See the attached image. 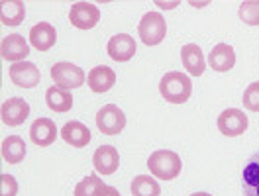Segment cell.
Masks as SVG:
<instances>
[{
    "label": "cell",
    "mask_w": 259,
    "mask_h": 196,
    "mask_svg": "<svg viewBox=\"0 0 259 196\" xmlns=\"http://www.w3.org/2000/svg\"><path fill=\"white\" fill-rule=\"evenodd\" d=\"M147 169L149 173L159 180H175L181 175L183 161L175 151L171 149H157L149 155L147 159Z\"/></svg>",
    "instance_id": "2"
},
{
    "label": "cell",
    "mask_w": 259,
    "mask_h": 196,
    "mask_svg": "<svg viewBox=\"0 0 259 196\" xmlns=\"http://www.w3.org/2000/svg\"><path fill=\"white\" fill-rule=\"evenodd\" d=\"M102 196H120V192H118V188H114V186H110V184H106V188H104Z\"/></svg>",
    "instance_id": "28"
},
{
    "label": "cell",
    "mask_w": 259,
    "mask_h": 196,
    "mask_svg": "<svg viewBox=\"0 0 259 196\" xmlns=\"http://www.w3.org/2000/svg\"><path fill=\"white\" fill-rule=\"evenodd\" d=\"M243 106L249 112H259V82H251L243 92Z\"/></svg>",
    "instance_id": "26"
},
{
    "label": "cell",
    "mask_w": 259,
    "mask_h": 196,
    "mask_svg": "<svg viewBox=\"0 0 259 196\" xmlns=\"http://www.w3.org/2000/svg\"><path fill=\"white\" fill-rule=\"evenodd\" d=\"M57 41V32L49 22H39L30 30V43L37 51H48L55 45Z\"/></svg>",
    "instance_id": "15"
},
{
    "label": "cell",
    "mask_w": 259,
    "mask_h": 196,
    "mask_svg": "<svg viewBox=\"0 0 259 196\" xmlns=\"http://www.w3.org/2000/svg\"><path fill=\"white\" fill-rule=\"evenodd\" d=\"M10 73V81L14 82L20 88H33L37 86V82L41 79L37 67L30 63V61H20V63H14V65L8 69Z\"/></svg>",
    "instance_id": "10"
},
{
    "label": "cell",
    "mask_w": 259,
    "mask_h": 196,
    "mask_svg": "<svg viewBox=\"0 0 259 196\" xmlns=\"http://www.w3.org/2000/svg\"><path fill=\"white\" fill-rule=\"evenodd\" d=\"M26 18V4L24 2H2V10H0V20L4 26H18L22 24Z\"/></svg>",
    "instance_id": "22"
},
{
    "label": "cell",
    "mask_w": 259,
    "mask_h": 196,
    "mask_svg": "<svg viewBox=\"0 0 259 196\" xmlns=\"http://www.w3.org/2000/svg\"><path fill=\"white\" fill-rule=\"evenodd\" d=\"M51 79L57 86H61L65 90H73V88H79L84 84L87 77H84V71L81 67L73 65V63H55L51 67Z\"/></svg>",
    "instance_id": "4"
},
{
    "label": "cell",
    "mask_w": 259,
    "mask_h": 196,
    "mask_svg": "<svg viewBox=\"0 0 259 196\" xmlns=\"http://www.w3.org/2000/svg\"><path fill=\"white\" fill-rule=\"evenodd\" d=\"M69 20L79 30H91L100 20V10L93 2H75L69 10Z\"/></svg>",
    "instance_id": "6"
},
{
    "label": "cell",
    "mask_w": 259,
    "mask_h": 196,
    "mask_svg": "<svg viewBox=\"0 0 259 196\" xmlns=\"http://www.w3.org/2000/svg\"><path fill=\"white\" fill-rule=\"evenodd\" d=\"M93 165L100 175H112L116 173L118 165H120V155L118 149L112 145H100L93 155Z\"/></svg>",
    "instance_id": "13"
},
{
    "label": "cell",
    "mask_w": 259,
    "mask_h": 196,
    "mask_svg": "<svg viewBox=\"0 0 259 196\" xmlns=\"http://www.w3.org/2000/svg\"><path fill=\"white\" fill-rule=\"evenodd\" d=\"M208 65L212 67V71H218V73H226L230 69H234V65H236V51H234V47L228 45V43L214 45V49L208 55Z\"/></svg>",
    "instance_id": "14"
},
{
    "label": "cell",
    "mask_w": 259,
    "mask_h": 196,
    "mask_svg": "<svg viewBox=\"0 0 259 196\" xmlns=\"http://www.w3.org/2000/svg\"><path fill=\"white\" fill-rule=\"evenodd\" d=\"M106 188V182L100 180L97 175H89L75 186V196H102Z\"/></svg>",
    "instance_id": "24"
},
{
    "label": "cell",
    "mask_w": 259,
    "mask_h": 196,
    "mask_svg": "<svg viewBox=\"0 0 259 196\" xmlns=\"http://www.w3.org/2000/svg\"><path fill=\"white\" fill-rule=\"evenodd\" d=\"M138 33L146 45H159L167 33L165 18L159 12H147L146 16L142 18V22L138 24Z\"/></svg>",
    "instance_id": "3"
},
{
    "label": "cell",
    "mask_w": 259,
    "mask_h": 196,
    "mask_svg": "<svg viewBox=\"0 0 259 196\" xmlns=\"http://www.w3.org/2000/svg\"><path fill=\"white\" fill-rule=\"evenodd\" d=\"M242 184L245 196H259V151L253 153L243 167Z\"/></svg>",
    "instance_id": "19"
},
{
    "label": "cell",
    "mask_w": 259,
    "mask_h": 196,
    "mask_svg": "<svg viewBox=\"0 0 259 196\" xmlns=\"http://www.w3.org/2000/svg\"><path fill=\"white\" fill-rule=\"evenodd\" d=\"M46 102H48L49 110L53 112H69L73 108V96L71 90H65L61 86H49L46 92Z\"/></svg>",
    "instance_id": "21"
},
{
    "label": "cell",
    "mask_w": 259,
    "mask_h": 196,
    "mask_svg": "<svg viewBox=\"0 0 259 196\" xmlns=\"http://www.w3.org/2000/svg\"><path fill=\"white\" fill-rule=\"evenodd\" d=\"M218 130L228 137L242 135L247 130V116L238 108H228L218 116Z\"/></svg>",
    "instance_id": "9"
},
{
    "label": "cell",
    "mask_w": 259,
    "mask_h": 196,
    "mask_svg": "<svg viewBox=\"0 0 259 196\" xmlns=\"http://www.w3.org/2000/svg\"><path fill=\"white\" fill-rule=\"evenodd\" d=\"M0 53L4 61H12V63H20L30 55V45L24 39V35L20 33H10L6 37H2L0 43Z\"/></svg>",
    "instance_id": "8"
},
{
    "label": "cell",
    "mask_w": 259,
    "mask_h": 196,
    "mask_svg": "<svg viewBox=\"0 0 259 196\" xmlns=\"http://www.w3.org/2000/svg\"><path fill=\"white\" fill-rule=\"evenodd\" d=\"M106 51L114 61H120V63L130 61L136 55V39L128 33H118V35L110 37Z\"/></svg>",
    "instance_id": "11"
},
{
    "label": "cell",
    "mask_w": 259,
    "mask_h": 196,
    "mask_svg": "<svg viewBox=\"0 0 259 196\" xmlns=\"http://www.w3.org/2000/svg\"><path fill=\"white\" fill-rule=\"evenodd\" d=\"M59 131H57V126L53 120L49 118H37L30 128V137L35 145L39 147H48L51 145L55 139H57Z\"/></svg>",
    "instance_id": "12"
},
{
    "label": "cell",
    "mask_w": 259,
    "mask_h": 196,
    "mask_svg": "<svg viewBox=\"0 0 259 196\" xmlns=\"http://www.w3.org/2000/svg\"><path fill=\"white\" fill-rule=\"evenodd\" d=\"M26 143L20 135H8L2 141V159L8 165H18L26 157Z\"/></svg>",
    "instance_id": "20"
},
{
    "label": "cell",
    "mask_w": 259,
    "mask_h": 196,
    "mask_svg": "<svg viewBox=\"0 0 259 196\" xmlns=\"http://www.w3.org/2000/svg\"><path fill=\"white\" fill-rule=\"evenodd\" d=\"M97 126L106 135H118L126 128V114L116 104H106L98 110Z\"/></svg>",
    "instance_id": "5"
},
{
    "label": "cell",
    "mask_w": 259,
    "mask_h": 196,
    "mask_svg": "<svg viewBox=\"0 0 259 196\" xmlns=\"http://www.w3.org/2000/svg\"><path fill=\"white\" fill-rule=\"evenodd\" d=\"M191 196H212V194H208V192H194V194H191Z\"/></svg>",
    "instance_id": "29"
},
{
    "label": "cell",
    "mask_w": 259,
    "mask_h": 196,
    "mask_svg": "<svg viewBox=\"0 0 259 196\" xmlns=\"http://www.w3.org/2000/svg\"><path fill=\"white\" fill-rule=\"evenodd\" d=\"M132 194L134 196H159L161 186L159 182L149 175H138L132 180Z\"/></svg>",
    "instance_id": "23"
},
{
    "label": "cell",
    "mask_w": 259,
    "mask_h": 196,
    "mask_svg": "<svg viewBox=\"0 0 259 196\" xmlns=\"http://www.w3.org/2000/svg\"><path fill=\"white\" fill-rule=\"evenodd\" d=\"M181 61H183V67L194 77H200L204 73V69H206L202 49L196 43H187L185 47L181 49Z\"/></svg>",
    "instance_id": "16"
},
{
    "label": "cell",
    "mask_w": 259,
    "mask_h": 196,
    "mask_svg": "<svg viewBox=\"0 0 259 196\" xmlns=\"http://www.w3.org/2000/svg\"><path fill=\"white\" fill-rule=\"evenodd\" d=\"M87 82H89V86H91L93 92H100V94H102V92H108L114 86V82H116V73H114L110 67L98 65L89 73Z\"/></svg>",
    "instance_id": "18"
},
{
    "label": "cell",
    "mask_w": 259,
    "mask_h": 196,
    "mask_svg": "<svg viewBox=\"0 0 259 196\" xmlns=\"http://www.w3.org/2000/svg\"><path fill=\"white\" fill-rule=\"evenodd\" d=\"M2 188H0V196H16L18 192V182L12 175H2L0 177Z\"/></svg>",
    "instance_id": "27"
},
{
    "label": "cell",
    "mask_w": 259,
    "mask_h": 196,
    "mask_svg": "<svg viewBox=\"0 0 259 196\" xmlns=\"http://www.w3.org/2000/svg\"><path fill=\"white\" fill-rule=\"evenodd\" d=\"M159 92L165 98V102L183 104L193 94V82L181 71H169L159 81Z\"/></svg>",
    "instance_id": "1"
},
{
    "label": "cell",
    "mask_w": 259,
    "mask_h": 196,
    "mask_svg": "<svg viewBox=\"0 0 259 196\" xmlns=\"http://www.w3.org/2000/svg\"><path fill=\"white\" fill-rule=\"evenodd\" d=\"M240 18L247 26H259V0H247L240 4Z\"/></svg>",
    "instance_id": "25"
},
{
    "label": "cell",
    "mask_w": 259,
    "mask_h": 196,
    "mask_svg": "<svg viewBox=\"0 0 259 196\" xmlns=\"http://www.w3.org/2000/svg\"><path fill=\"white\" fill-rule=\"evenodd\" d=\"M59 133H61V137H63L69 145L79 147V149H81V147H87L91 143V130H89L82 122H77V120L67 122Z\"/></svg>",
    "instance_id": "17"
},
{
    "label": "cell",
    "mask_w": 259,
    "mask_h": 196,
    "mask_svg": "<svg viewBox=\"0 0 259 196\" xmlns=\"http://www.w3.org/2000/svg\"><path fill=\"white\" fill-rule=\"evenodd\" d=\"M0 116H2V122L10 128H16L20 124H24L30 116V104L24 100V98H8L2 102V108H0Z\"/></svg>",
    "instance_id": "7"
}]
</instances>
